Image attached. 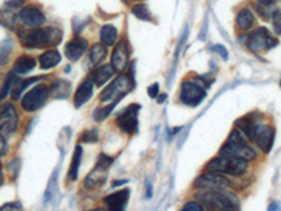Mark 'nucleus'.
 Instances as JSON below:
<instances>
[{
  "mask_svg": "<svg viewBox=\"0 0 281 211\" xmlns=\"http://www.w3.org/2000/svg\"><path fill=\"white\" fill-rule=\"evenodd\" d=\"M107 57V48L103 44H95L90 48V62L91 65H99Z\"/></svg>",
  "mask_w": 281,
  "mask_h": 211,
  "instance_id": "nucleus-28",
  "label": "nucleus"
},
{
  "mask_svg": "<svg viewBox=\"0 0 281 211\" xmlns=\"http://www.w3.org/2000/svg\"><path fill=\"white\" fill-rule=\"evenodd\" d=\"M132 14H134L135 17L139 18V20H144V21H151L152 20L151 12H149L148 6L144 5V3L135 5V6L132 7Z\"/></svg>",
  "mask_w": 281,
  "mask_h": 211,
  "instance_id": "nucleus-30",
  "label": "nucleus"
},
{
  "mask_svg": "<svg viewBox=\"0 0 281 211\" xmlns=\"http://www.w3.org/2000/svg\"><path fill=\"white\" fill-rule=\"evenodd\" d=\"M7 154H9V144L5 135L0 134V156H5Z\"/></svg>",
  "mask_w": 281,
  "mask_h": 211,
  "instance_id": "nucleus-37",
  "label": "nucleus"
},
{
  "mask_svg": "<svg viewBox=\"0 0 281 211\" xmlns=\"http://www.w3.org/2000/svg\"><path fill=\"white\" fill-rule=\"evenodd\" d=\"M148 95H149V97H152V99H156L157 95H159V85H157V83H153V85L148 89Z\"/></svg>",
  "mask_w": 281,
  "mask_h": 211,
  "instance_id": "nucleus-39",
  "label": "nucleus"
},
{
  "mask_svg": "<svg viewBox=\"0 0 281 211\" xmlns=\"http://www.w3.org/2000/svg\"><path fill=\"white\" fill-rule=\"evenodd\" d=\"M17 79H18V78H16V75L14 74L7 75L5 85H3L2 90H0V100H5L6 97L10 95V91L13 90V87H14V83H16Z\"/></svg>",
  "mask_w": 281,
  "mask_h": 211,
  "instance_id": "nucleus-31",
  "label": "nucleus"
},
{
  "mask_svg": "<svg viewBox=\"0 0 281 211\" xmlns=\"http://www.w3.org/2000/svg\"><path fill=\"white\" fill-rule=\"evenodd\" d=\"M82 147L78 145L72 156V163H71V169H69V180H76L78 179L79 166H80V159H82Z\"/></svg>",
  "mask_w": 281,
  "mask_h": 211,
  "instance_id": "nucleus-29",
  "label": "nucleus"
},
{
  "mask_svg": "<svg viewBox=\"0 0 281 211\" xmlns=\"http://www.w3.org/2000/svg\"><path fill=\"white\" fill-rule=\"evenodd\" d=\"M3 168H2V162H0V186L3 184Z\"/></svg>",
  "mask_w": 281,
  "mask_h": 211,
  "instance_id": "nucleus-41",
  "label": "nucleus"
},
{
  "mask_svg": "<svg viewBox=\"0 0 281 211\" xmlns=\"http://www.w3.org/2000/svg\"><path fill=\"white\" fill-rule=\"evenodd\" d=\"M41 79H45V76H34V78H30V79H17L16 83H14V87H13V90H11V97H13V100H18L20 96H21V93L26 90L27 86L33 85L37 80Z\"/></svg>",
  "mask_w": 281,
  "mask_h": 211,
  "instance_id": "nucleus-26",
  "label": "nucleus"
},
{
  "mask_svg": "<svg viewBox=\"0 0 281 211\" xmlns=\"http://www.w3.org/2000/svg\"><path fill=\"white\" fill-rule=\"evenodd\" d=\"M214 51L218 52L219 55L224 58V59H228V51L225 50L224 45H215L214 46Z\"/></svg>",
  "mask_w": 281,
  "mask_h": 211,
  "instance_id": "nucleus-40",
  "label": "nucleus"
},
{
  "mask_svg": "<svg viewBox=\"0 0 281 211\" xmlns=\"http://www.w3.org/2000/svg\"><path fill=\"white\" fill-rule=\"evenodd\" d=\"M0 211H22L20 203H6L0 207Z\"/></svg>",
  "mask_w": 281,
  "mask_h": 211,
  "instance_id": "nucleus-36",
  "label": "nucleus"
},
{
  "mask_svg": "<svg viewBox=\"0 0 281 211\" xmlns=\"http://www.w3.org/2000/svg\"><path fill=\"white\" fill-rule=\"evenodd\" d=\"M254 141L259 145V148L263 152H270V149L273 147L274 143V130L269 126V124H263V123H256V128H254Z\"/></svg>",
  "mask_w": 281,
  "mask_h": 211,
  "instance_id": "nucleus-13",
  "label": "nucleus"
},
{
  "mask_svg": "<svg viewBox=\"0 0 281 211\" xmlns=\"http://www.w3.org/2000/svg\"><path fill=\"white\" fill-rule=\"evenodd\" d=\"M246 45L253 52H262L264 48H274L278 40L270 34L266 27H257L246 37Z\"/></svg>",
  "mask_w": 281,
  "mask_h": 211,
  "instance_id": "nucleus-8",
  "label": "nucleus"
},
{
  "mask_svg": "<svg viewBox=\"0 0 281 211\" xmlns=\"http://www.w3.org/2000/svg\"><path fill=\"white\" fill-rule=\"evenodd\" d=\"M273 21H274L275 33L281 35V12L280 10H274L273 13Z\"/></svg>",
  "mask_w": 281,
  "mask_h": 211,
  "instance_id": "nucleus-35",
  "label": "nucleus"
},
{
  "mask_svg": "<svg viewBox=\"0 0 281 211\" xmlns=\"http://www.w3.org/2000/svg\"><path fill=\"white\" fill-rule=\"evenodd\" d=\"M269 211H277V205H275V203H271V205L269 207Z\"/></svg>",
  "mask_w": 281,
  "mask_h": 211,
  "instance_id": "nucleus-44",
  "label": "nucleus"
},
{
  "mask_svg": "<svg viewBox=\"0 0 281 211\" xmlns=\"http://www.w3.org/2000/svg\"><path fill=\"white\" fill-rule=\"evenodd\" d=\"M129 63V48L128 42L125 40L120 41L114 46V51L111 54V66L115 72H124Z\"/></svg>",
  "mask_w": 281,
  "mask_h": 211,
  "instance_id": "nucleus-15",
  "label": "nucleus"
},
{
  "mask_svg": "<svg viewBox=\"0 0 281 211\" xmlns=\"http://www.w3.org/2000/svg\"><path fill=\"white\" fill-rule=\"evenodd\" d=\"M254 24H256V18H254L253 13L249 9H242L241 12L238 13V16H236V26L242 31L253 29Z\"/></svg>",
  "mask_w": 281,
  "mask_h": 211,
  "instance_id": "nucleus-23",
  "label": "nucleus"
},
{
  "mask_svg": "<svg viewBox=\"0 0 281 211\" xmlns=\"http://www.w3.org/2000/svg\"><path fill=\"white\" fill-rule=\"evenodd\" d=\"M198 197L207 203L209 211H239V199L226 190H205Z\"/></svg>",
  "mask_w": 281,
  "mask_h": 211,
  "instance_id": "nucleus-3",
  "label": "nucleus"
},
{
  "mask_svg": "<svg viewBox=\"0 0 281 211\" xmlns=\"http://www.w3.org/2000/svg\"><path fill=\"white\" fill-rule=\"evenodd\" d=\"M63 33L56 27H41L30 30L20 34V41L24 48H50L58 45L62 41Z\"/></svg>",
  "mask_w": 281,
  "mask_h": 211,
  "instance_id": "nucleus-1",
  "label": "nucleus"
},
{
  "mask_svg": "<svg viewBox=\"0 0 281 211\" xmlns=\"http://www.w3.org/2000/svg\"><path fill=\"white\" fill-rule=\"evenodd\" d=\"M91 211H107V210H104V208H95V210H91Z\"/></svg>",
  "mask_w": 281,
  "mask_h": 211,
  "instance_id": "nucleus-45",
  "label": "nucleus"
},
{
  "mask_svg": "<svg viewBox=\"0 0 281 211\" xmlns=\"http://www.w3.org/2000/svg\"><path fill=\"white\" fill-rule=\"evenodd\" d=\"M166 97H168L166 95H160V96L157 97V103H163L166 100Z\"/></svg>",
  "mask_w": 281,
  "mask_h": 211,
  "instance_id": "nucleus-42",
  "label": "nucleus"
},
{
  "mask_svg": "<svg viewBox=\"0 0 281 211\" xmlns=\"http://www.w3.org/2000/svg\"><path fill=\"white\" fill-rule=\"evenodd\" d=\"M118 38V31L117 29L111 26V24H106L103 26L100 30V40L101 44L106 46H112L115 42H117Z\"/></svg>",
  "mask_w": 281,
  "mask_h": 211,
  "instance_id": "nucleus-25",
  "label": "nucleus"
},
{
  "mask_svg": "<svg viewBox=\"0 0 281 211\" xmlns=\"http://www.w3.org/2000/svg\"><path fill=\"white\" fill-rule=\"evenodd\" d=\"M140 110L139 104H129L117 115V126L127 134H135L138 131V111Z\"/></svg>",
  "mask_w": 281,
  "mask_h": 211,
  "instance_id": "nucleus-11",
  "label": "nucleus"
},
{
  "mask_svg": "<svg viewBox=\"0 0 281 211\" xmlns=\"http://www.w3.org/2000/svg\"><path fill=\"white\" fill-rule=\"evenodd\" d=\"M121 99H118V100H114V103H111L110 106H106V107H100V109H97L95 111V120L96 121H103L106 117H108L110 115V113L112 111V109L115 107L118 104V102H120Z\"/></svg>",
  "mask_w": 281,
  "mask_h": 211,
  "instance_id": "nucleus-32",
  "label": "nucleus"
},
{
  "mask_svg": "<svg viewBox=\"0 0 281 211\" xmlns=\"http://www.w3.org/2000/svg\"><path fill=\"white\" fill-rule=\"evenodd\" d=\"M35 65H37V61L33 57H30V55H21V57H18L16 59L13 71H14V74L24 75L28 74L30 71H33L35 68Z\"/></svg>",
  "mask_w": 281,
  "mask_h": 211,
  "instance_id": "nucleus-22",
  "label": "nucleus"
},
{
  "mask_svg": "<svg viewBox=\"0 0 281 211\" xmlns=\"http://www.w3.org/2000/svg\"><path fill=\"white\" fill-rule=\"evenodd\" d=\"M11 48L6 50L5 44L0 45V65H3L5 62H7V57H9V52H10Z\"/></svg>",
  "mask_w": 281,
  "mask_h": 211,
  "instance_id": "nucleus-38",
  "label": "nucleus"
},
{
  "mask_svg": "<svg viewBox=\"0 0 281 211\" xmlns=\"http://www.w3.org/2000/svg\"><path fill=\"white\" fill-rule=\"evenodd\" d=\"M82 143L86 144H91V143H97L99 141V132H97V128H91L89 131H86L82 134V138H80Z\"/></svg>",
  "mask_w": 281,
  "mask_h": 211,
  "instance_id": "nucleus-33",
  "label": "nucleus"
},
{
  "mask_svg": "<svg viewBox=\"0 0 281 211\" xmlns=\"http://www.w3.org/2000/svg\"><path fill=\"white\" fill-rule=\"evenodd\" d=\"M229 186L228 179L219 173L205 172L197 177L194 182V187L204 189V190H226Z\"/></svg>",
  "mask_w": 281,
  "mask_h": 211,
  "instance_id": "nucleus-12",
  "label": "nucleus"
},
{
  "mask_svg": "<svg viewBox=\"0 0 281 211\" xmlns=\"http://www.w3.org/2000/svg\"><path fill=\"white\" fill-rule=\"evenodd\" d=\"M184 211H204V207L201 205V203H198L197 200H191V201H187L184 204V207L181 208Z\"/></svg>",
  "mask_w": 281,
  "mask_h": 211,
  "instance_id": "nucleus-34",
  "label": "nucleus"
},
{
  "mask_svg": "<svg viewBox=\"0 0 281 211\" xmlns=\"http://www.w3.org/2000/svg\"><path fill=\"white\" fill-rule=\"evenodd\" d=\"M59 62H61V54L56 50H48V51H45L44 54L39 55V66H41V69H45V71L55 68Z\"/></svg>",
  "mask_w": 281,
  "mask_h": 211,
  "instance_id": "nucleus-21",
  "label": "nucleus"
},
{
  "mask_svg": "<svg viewBox=\"0 0 281 211\" xmlns=\"http://www.w3.org/2000/svg\"><path fill=\"white\" fill-rule=\"evenodd\" d=\"M114 69H112L111 63H106V65H101L100 68H97L91 74V78H93V82H95V85L97 87H100V86L106 85L108 80L111 79L112 76H114Z\"/></svg>",
  "mask_w": 281,
  "mask_h": 211,
  "instance_id": "nucleus-20",
  "label": "nucleus"
},
{
  "mask_svg": "<svg viewBox=\"0 0 281 211\" xmlns=\"http://www.w3.org/2000/svg\"><path fill=\"white\" fill-rule=\"evenodd\" d=\"M256 123L252 119V115H246V117H242L236 121L235 126L238 127V130L241 128L242 134H245L250 141H254V128H256Z\"/></svg>",
  "mask_w": 281,
  "mask_h": 211,
  "instance_id": "nucleus-24",
  "label": "nucleus"
},
{
  "mask_svg": "<svg viewBox=\"0 0 281 211\" xmlns=\"http://www.w3.org/2000/svg\"><path fill=\"white\" fill-rule=\"evenodd\" d=\"M205 96H207V91L201 83H197L193 80H184L181 83L179 99L183 104L194 107V106H198L205 99Z\"/></svg>",
  "mask_w": 281,
  "mask_h": 211,
  "instance_id": "nucleus-7",
  "label": "nucleus"
},
{
  "mask_svg": "<svg viewBox=\"0 0 281 211\" xmlns=\"http://www.w3.org/2000/svg\"><path fill=\"white\" fill-rule=\"evenodd\" d=\"M87 46H89V42H87L86 38L75 37L65 46V55H66L69 61H78V59L82 58L84 52H86Z\"/></svg>",
  "mask_w": 281,
  "mask_h": 211,
  "instance_id": "nucleus-16",
  "label": "nucleus"
},
{
  "mask_svg": "<svg viewBox=\"0 0 281 211\" xmlns=\"http://www.w3.org/2000/svg\"><path fill=\"white\" fill-rule=\"evenodd\" d=\"M18 117L14 107L11 104H7L0 110V134L2 135H10L11 132L16 131Z\"/></svg>",
  "mask_w": 281,
  "mask_h": 211,
  "instance_id": "nucleus-14",
  "label": "nucleus"
},
{
  "mask_svg": "<svg viewBox=\"0 0 281 211\" xmlns=\"http://www.w3.org/2000/svg\"><path fill=\"white\" fill-rule=\"evenodd\" d=\"M16 21L22 24L24 27L28 29H41L42 24L45 23V14L42 10L37 6H26L22 7L20 12L16 14Z\"/></svg>",
  "mask_w": 281,
  "mask_h": 211,
  "instance_id": "nucleus-10",
  "label": "nucleus"
},
{
  "mask_svg": "<svg viewBox=\"0 0 281 211\" xmlns=\"http://www.w3.org/2000/svg\"><path fill=\"white\" fill-rule=\"evenodd\" d=\"M134 78L129 74H121L118 78L112 80L104 90L101 91L99 100L100 102H110L111 99H123L129 90L134 89Z\"/></svg>",
  "mask_w": 281,
  "mask_h": 211,
  "instance_id": "nucleus-5",
  "label": "nucleus"
},
{
  "mask_svg": "<svg viewBox=\"0 0 281 211\" xmlns=\"http://www.w3.org/2000/svg\"><path fill=\"white\" fill-rule=\"evenodd\" d=\"M50 96V87L45 85H37L31 90L26 93V96L22 97L21 107L24 111L33 113L41 109L46 102V99Z\"/></svg>",
  "mask_w": 281,
  "mask_h": 211,
  "instance_id": "nucleus-9",
  "label": "nucleus"
},
{
  "mask_svg": "<svg viewBox=\"0 0 281 211\" xmlns=\"http://www.w3.org/2000/svg\"><path fill=\"white\" fill-rule=\"evenodd\" d=\"M180 211H184V210H180Z\"/></svg>",
  "mask_w": 281,
  "mask_h": 211,
  "instance_id": "nucleus-46",
  "label": "nucleus"
},
{
  "mask_svg": "<svg viewBox=\"0 0 281 211\" xmlns=\"http://www.w3.org/2000/svg\"><path fill=\"white\" fill-rule=\"evenodd\" d=\"M219 156H232V158H241V159L253 160L256 158V152L253 148L246 143V139L243 138L238 128L232 130L229 137L226 139V143L222 145V148L219 149Z\"/></svg>",
  "mask_w": 281,
  "mask_h": 211,
  "instance_id": "nucleus-2",
  "label": "nucleus"
},
{
  "mask_svg": "<svg viewBox=\"0 0 281 211\" xmlns=\"http://www.w3.org/2000/svg\"><path fill=\"white\" fill-rule=\"evenodd\" d=\"M93 87H95V82L91 75H89L75 91V107H80L84 103L89 102L90 97L93 96Z\"/></svg>",
  "mask_w": 281,
  "mask_h": 211,
  "instance_id": "nucleus-17",
  "label": "nucleus"
},
{
  "mask_svg": "<svg viewBox=\"0 0 281 211\" xmlns=\"http://www.w3.org/2000/svg\"><path fill=\"white\" fill-rule=\"evenodd\" d=\"M247 169L246 160L232 156H217L205 165V171L211 173H226L230 176H241Z\"/></svg>",
  "mask_w": 281,
  "mask_h": 211,
  "instance_id": "nucleus-4",
  "label": "nucleus"
},
{
  "mask_svg": "<svg viewBox=\"0 0 281 211\" xmlns=\"http://www.w3.org/2000/svg\"><path fill=\"white\" fill-rule=\"evenodd\" d=\"M129 199V190H120L117 193H112L107 196L103 200V203L107 205V211H124L125 205Z\"/></svg>",
  "mask_w": 281,
  "mask_h": 211,
  "instance_id": "nucleus-18",
  "label": "nucleus"
},
{
  "mask_svg": "<svg viewBox=\"0 0 281 211\" xmlns=\"http://www.w3.org/2000/svg\"><path fill=\"white\" fill-rule=\"evenodd\" d=\"M71 91H72V85L69 80L55 79L51 83L50 96L54 99H67L71 96Z\"/></svg>",
  "mask_w": 281,
  "mask_h": 211,
  "instance_id": "nucleus-19",
  "label": "nucleus"
},
{
  "mask_svg": "<svg viewBox=\"0 0 281 211\" xmlns=\"http://www.w3.org/2000/svg\"><path fill=\"white\" fill-rule=\"evenodd\" d=\"M111 163V156H107L104 154L99 155V159H97V163L93 168V171L90 172L87 177L84 179V187L89 189V190L101 187L106 183L107 176H108V166Z\"/></svg>",
  "mask_w": 281,
  "mask_h": 211,
  "instance_id": "nucleus-6",
  "label": "nucleus"
},
{
  "mask_svg": "<svg viewBox=\"0 0 281 211\" xmlns=\"http://www.w3.org/2000/svg\"><path fill=\"white\" fill-rule=\"evenodd\" d=\"M125 183H127V180H117V182L112 183V186L115 187V186H120V184H125Z\"/></svg>",
  "mask_w": 281,
  "mask_h": 211,
  "instance_id": "nucleus-43",
  "label": "nucleus"
},
{
  "mask_svg": "<svg viewBox=\"0 0 281 211\" xmlns=\"http://www.w3.org/2000/svg\"><path fill=\"white\" fill-rule=\"evenodd\" d=\"M254 10L259 13V16L264 20H269L275 10L274 0H262L254 5Z\"/></svg>",
  "mask_w": 281,
  "mask_h": 211,
  "instance_id": "nucleus-27",
  "label": "nucleus"
}]
</instances>
